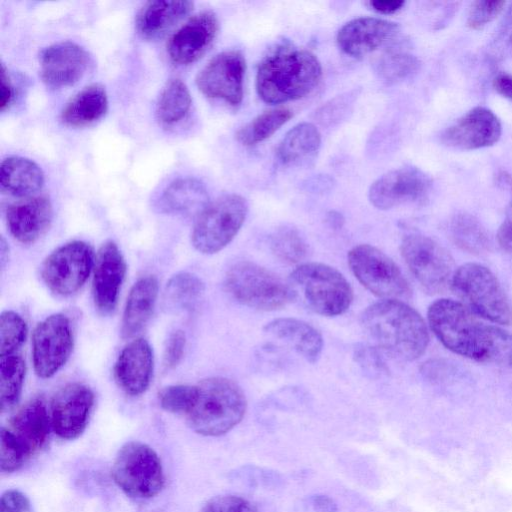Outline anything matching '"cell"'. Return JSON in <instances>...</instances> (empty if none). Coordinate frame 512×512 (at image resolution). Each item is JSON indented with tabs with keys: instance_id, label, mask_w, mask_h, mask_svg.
Listing matches in <instances>:
<instances>
[{
	"instance_id": "cell-1",
	"label": "cell",
	"mask_w": 512,
	"mask_h": 512,
	"mask_svg": "<svg viewBox=\"0 0 512 512\" xmlns=\"http://www.w3.org/2000/svg\"><path fill=\"white\" fill-rule=\"evenodd\" d=\"M427 318L435 336L450 351L512 369V334L481 321L462 303L439 299L428 308Z\"/></svg>"
},
{
	"instance_id": "cell-2",
	"label": "cell",
	"mask_w": 512,
	"mask_h": 512,
	"mask_svg": "<svg viewBox=\"0 0 512 512\" xmlns=\"http://www.w3.org/2000/svg\"><path fill=\"white\" fill-rule=\"evenodd\" d=\"M360 324L373 343L386 354L403 361L419 358L429 343L421 315L401 300H382L368 306Z\"/></svg>"
},
{
	"instance_id": "cell-3",
	"label": "cell",
	"mask_w": 512,
	"mask_h": 512,
	"mask_svg": "<svg viewBox=\"0 0 512 512\" xmlns=\"http://www.w3.org/2000/svg\"><path fill=\"white\" fill-rule=\"evenodd\" d=\"M322 76L317 57L304 49L280 47L263 59L256 74V89L269 104H280L308 95Z\"/></svg>"
},
{
	"instance_id": "cell-4",
	"label": "cell",
	"mask_w": 512,
	"mask_h": 512,
	"mask_svg": "<svg viewBox=\"0 0 512 512\" xmlns=\"http://www.w3.org/2000/svg\"><path fill=\"white\" fill-rule=\"evenodd\" d=\"M194 405L186 416L188 425L203 436H221L243 419L247 401L241 387L225 377H209L196 384Z\"/></svg>"
},
{
	"instance_id": "cell-5",
	"label": "cell",
	"mask_w": 512,
	"mask_h": 512,
	"mask_svg": "<svg viewBox=\"0 0 512 512\" xmlns=\"http://www.w3.org/2000/svg\"><path fill=\"white\" fill-rule=\"evenodd\" d=\"M293 300H300L309 310L334 317L345 313L353 300L346 278L335 268L316 262L300 264L289 277Z\"/></svg>"
},
{
	"instance_id": "cell-6",
	"label": "cell",
	"mask_w": 512,
	"mask_h": 512,
	"mask_svg": "<svg viewBox=\"0 0 512 512\" xmlns=\"http://www.w3.org/2000/svg\"><path fill=\"white\" fill-rule=\"evenodd\" d=\"M450 288L476 316L493 323H512V309L496 276L486 266L466 263L458 267Z\"/></svg>"
},
{
	"instance_id": "cell-7",
	"label": "cell",
	"mask_w": 512,
	"mask_h": 512,
	"mask_svg": "<svg viewBox=\"0 0 512 512\" xmlns=\"http://www.w3.org/2000/svg\"><path fill=\"white\" fill-rule=\"evenodd\" d=\"M224 287L238 303L261 311L280 309L293 300L288 283L250 261L233 264L225 275Z\"/></svg>"
},
{
	"instance_id": "cell-8",
	"label": "cell",
	"mask_w": 512,
	"mask_h": 512,
	"mask_svg": "<svg viewBox=\"0 0 512 512\" xmlns=\"http://www.w3.org/2000/svg\"><path fill=\"white\" fill-rule=\"evenodd\" d=\"M112 477L127 496L137 500L155 497L165 482L158 454L140 441L127 442L120 448L113 463Z\"/></svg>"
},
{
	"instance_id": "cell-9",
	"label": "cell",
	"mask_w": 512,
	"mask_h": 512,
	"mask_svg": "<svg viewBox=\"0 0 512 512\" xmlns=\"http://www.w3.org/2000/svg\"><path fill=\"white\" fill-rule=\"evenodd\" d=\"M248 213L245 198L225 194L207 206L197 216L191 242L202 254H215L224 249L241 229Z\"/></svg>"
},
{
	"instance_id": "cell-10",
	"label": "cell",
	"mask_w": 512,
	"mask_h": 512,
	"mask_svg": "<svg viewBox=\"0 0 512 512\" xmlns=\"http://www.w3.org/2000/svg\"><path fill=\"white\" fill-rule=\"evenodd\" d=\"M348 264L356 279L384 300L408 298L411 289L397 264L378 248L360 244L348 252Z\"/></svg>"
},
{
	"instance_id": "cell-11",
	"label": "cell",
	"mask_w": 512,
	"mask_h": 512,
	"mask_svg": "<svg viewBox=\"0 0 512 512\" xmlns=\"http://www.w3.org/2000/svg\"><path fill=\"white\" fill-rule=\"evenodd\" d=\"M401 255L423 289L431 294L446 291L455 272L450 253L435 240L422 234H409L401 242Z\"/></svg>"
},
{
	"instance_id": "cell-12",
	"label": "cell",
	"mask_w": 512,
	"mask_h": 512,
	"mask_svg": "<svg viewBox=\"0 0 512 512\" xmlns=\"http://www.w3.org/2000/svg\"><path fill=\"white\" fill-rule=\"evenodd\" d=\"M93 248L84 241L68 242L51 252L41 265V278L55 294L77 292L94 268Z\"/></svg>"
},
{
	"instance_id": "cell-13",
	"label": "cell",
	"mask_w": 512,
	"mask_h": 512,
	"mask_svg": "<svg viewBox=\"0 0 512 512\" xmlns=\"http://www.w3.org/2000/svg\"><path fill=\"white\" fill-rule=\"evenodd\" d=\"M69 318L55 313L37 324L32 335V360L38 377L54 376L68 361L73 350Z\"/></svg>"
},
{
	"instance_id": "cell-14",
	"label": "cell",
	"mask_w": 512,
	"mask_h": 512,
	"mask_svg": "<svg viewBox=\"0 0 512 512\" xmlns=\"http://www.w3.org/2000/svg\"><path fill=\"white\" fill-rule=\"evenodd\" d=\"M246 61L237 50L215 55L197 74L198 89L209 98L222 99L238 106L243 99Z\"/></svg>"
},
{
	"instance_id": "cell-15",
	"label": "cell",
	"mask_w": 512,
	"mask_h": 512,
	"mask_svg": "<svg viewBox=\"0 0 512 512\" xmlns=\"http://www.w3.org/2000/svg\"><path fill=\"white\" fill-rule=\"evenodd\" d=\"M432 186L431 178L416 167H402L387 172L370 187L368 197L381 210L418 202L426 198Z\"/></svg>"
},
{
	"instance_id": "cell-16",
	"label": "cell",
	"mask_w": 512,
	"mask_h": 512,
	"mask_svg": "<svg viewBox=\"0 0 512 512\" xmlns=\"http://www.w3.org/2000/svg\"><path fill=\"white\" fill-rule=\"evenodd\" d=\"M95 402L93 391L81 383L62 387L51 404L52 430L61 439L78 438L86 429Z\"/></svg>"
},
{
	"instance_id": "cell-17",
	"label": "cell",
	"mask_w": 512,
	"mask_h": 512,
	"mask_svg": "<svg viewBox=\"0 0 512 512\" xmlns=\"http://www.w3.org/2000/svg\"><path fill=\"white\" fill-rule=\"evenodd\" d=\"M126 270L124 256L116 243L105 242L95 257L92 280L93 301L101 314L114 311Z\"/></svg>"
},
{
	"instance_id": "cell-18",
	"label": "cell",
	"mask_w": 512,
	"mask_h": 512,
	"mask_svg": "<svg viewBox=\"0 0 512 512\" xmlns=\"http://www.w3.org/2000/svg\"><path fill=\"white\" fill-rule=\"evenodd\" d=\"M90 63L88 52L77 43L64 41L45 48L40 55V75L51 88L74 85L86 73Z\"/></svg>"
},
{
	"instance_id": "cell-19",
	"label": "cell",
	"mask_w": 512,
	"mask_h": 512,
	"mask_svg": "<svg viewBox=\"0 0 512 512\" xmlns=\"http://www.w3.org/2000/svg\"><path fill=\"white\" fill-rule=\"evenodd\" d=\"M219 23L211 11H202L188 19L169 39L167 52L178 65L200 59L216 38Z\"/></svg>"
},
{
	"instance_id": "cell-20",
	"label": "cell",
	"mask_w": 512,
	"mask_h": 512,
	"mask_svg": "<svg viewBox=\"0 0 512 512\" xmlns=\"http://www.w3.org/2000/svg\"><path fill=\"white\" fill-rule=\"evenodd\" d=\"M501 133L498 117L488 108L475 107L443 132L442 141L457 149H479L495 144Z\"/></svg>"
},
{
	"instance_id": "cell-21",
	"label": "cell",
	"mask_w": 512,
	"mask_h": 512,
	"mask_svg": "<svg viewBox=\"0 0 512 512\" xmlns=\"http://www.w3.org/2000/svg\"><path fill=\"white\" fill-rule=\"evenodd\" d=\"M153 368L154 357L149 342L136 338L120 352L114 366V376L127 395L139 396L148 389Z\"/></svg>"
},
{
	"instance_id": "cell-22",
	"label": "cell",
	"mask_w": 512,
	"mask_h": 512,
	"mask_svg": "<svg viewBox=\"0 0 512 512\" xmlns=\"http://www.w3.org/2000/svg\"><path fill=\"white\" fill-rule=\"evenodd\" d=\"M398 30L399 27L394 22L376 17H359L340 28L337 44L345 54L360 57L392 39Z\"/></svg>"
},
{
	"instance_id": "cell-23",
	"label": "cell",
	"mask_w": 512,
	"mask_h": 512,
	"mask_svg": "<svg viewBox=\"0 0 512 512\" xmlns=\"http://www.w3.org/2000/svg\"><path fill=\"white\" fill-rule=\"evenodd\" d=\"M52 216L51 201L44 195L17 201L6 210L9 232L22 244L36 242L48 230Z\"/></svg>"
},
{
	"instance_id": "cell-24",
	"label": "cell",
	"mask_w": 512,
	"mask_h": 512,
	"mask_svg": "<svg viewBox=\"0 0 512 512\" xmlns=\"http://www.w3.org/2000/svg\"><path fill=\"white\" fill-rule=\"evenodd\" d=\"M264 333L293 349L310 363L319 359L323 349V338L319 331L296 318L274 319L265 325Z\"/></svg>"
},
{
	"instance_id": "cell-25",
	"label": "cell",
	"mask_w": 512,
	"mask_h": 512,
	"mask_svg": "<svg viewBox=\"0 0 512 512\" xmlns=\"http://www.w3.org/2000/svg\"><path fill=\"white\" fill-rule=\"evenodd\" d=\"M27 450L29 456L46 447L51 416L44 401L35 398L24 404L10 419V428Z\"/></svg>"
},
{
	"instance_id": "cell-26",
	"label": "cell",
	"mask_w": 512,
	"mask_h": 512,
	"mask_svg": "<svg viewBox=\"0 0 512 512\" xmlns=\"http://www.w3.org/2000/svg\"><path fill=\"white\" fill-rule=\"evenodd\" d=\"M192 9L193 2L188 0L146 2L136 16L137 32L144 39H158L188 15Z\"/></svg>"
},
{
	"instance_id": "cell-27",
	"label": "cell",
	"mask_w": 512,
	"mask_h": 512,
	"mask_svg": "<svg viewBox=\"0 0 512 512\" xmlns=\"http://www.w3.org/2000/svg\"><path fill=\"white\" fill-rule=\"evenodd\" d=\"M157 296L158 281L155 276H143L134 283L122 318L121 333L124 338H132L143 330L153 314Z\"/></svg>"
},
{
	"instance_id": "cell-28",
	"label": "cell",
	"mask_w": 512,
	"mask_h": 512,
	"mask_svg": "<svg viewBox=\"0 0 512 512\" xmlns=\"http://www.w3.org/2000/svg\"><path fill=\"white\" fill-rule=\"evenodd\" d=\"M207 200L206 189L199 180L179 178L163 190L155 205L161 213L198 216L207 206Z\"/></svg>"
},
{
	"instance_id": "cell-29",
	"label": "cell",
	"mask_w": 512,
	"mask_h": 512,
	"mask_svg": "<svg viewBox=\"0 0 512 512\" xmlns=\"http://www.w3.org/2000/svg\"><path fill=\"white\" fill-rule=\"evenodd\" d=\"M44 184L42 169L32 160L20 156L4 159L0 169L1 191L11 196L28 197Z\"/></svg>"
},
{
	"instance_id": "cell-30",
	"label": "cell",
	"mask_w": 512,
	"mask_h": 512,
	"mask_svg": "<svg viewBox=\"0 0 512 512\" xmlns=\"http://www.w3.org/2000/svg\"><path fill=\"white\" fill-rule=\"evenodd\" d=\"M108 110V97L100 84H91L79 91L63 108L62 122L71 127L90 125L102 118Z\"/></svg>"
},
{
	"instance_id": "cell-31",
	"label": "cell",
	"mask_w": 512,
	"mask_h": 512,
	"mask_svg": "<svg viewBox=\"0 0 512 512\" xmlns=\"http://www.w3.org/2000/svg\"><path fill=\"white\" fill-rule=\"evenodd\" d=\"M321 144L316 126L302 122L290 129L277 148V156L285 165L299 164L315 156Z\"/></svg>"
},
{
	"instance_id": "cell-32",
	"label": "cell",
	"mask_w": 512,
	"mask_h": 512,
	"mask_svg": "<svg viewBox=\"0 0 512 512\" xmlns=\"http://www.w3.org/2000/svg\"><path fill=\"white\" fill-rule=\"evenodd\" d=\"M205 290L195 274L182 271L173 275L164 290V305L171 312H189L195 308Z\"/></svg>"
},
{
	"instance_id": "cell-33",
	"label": "cell",
	"mask_w": 512,
	"mask_h": 512,
	"mask_svg": "<svg viewBox=\"0 0 512 512\" xmlns=\"http://www.w3.org/2000/svg\"><path fill=\"white\" fill-rule=\"evenodd\" d=\"M191 103V94L186 84L178 78L170 79L160 93L157 117L163 124H175L186 116Z\"/></svg>"
},
{
	"instance_id": "cell-34",
	"label": "cell",
	"mask_w": 512,
	"mask_h": 512,
	"mask_svg": "<svg viewBox=\"0 0 512 512\" xmlns=\"http://www.w3.org/2000/svg\"><path fill=\"white\" fill-rule=\"evenodd\" d=\"M25 375L26 364L20 355L13 354L0 357V404L2 413L10 411L18 403Z\"/></svg>"
},
{
	"instance_id": "cell-35",
	"label": "cell",
	"mask_w": 512,
	"mask_h": 512,
	"mask_svg": "<svg viewBox=\"0 0 512 512\" xmlns=\"http://www.w3.org/2000/svg\"><path fill=\"white\" fill-rule=\"evenodd\" d=\"M292 116V111L284 107L265 111L240 128L236 139L244 146L256 145L272 136Z\"/></svg>"
},
{
	"instance_id": "cell-36",
	"label": "cell",
	"mask_w": 512,
	"mask_h": 512,
	"mask_svg": "<svg viewBox=\"0 0 512 512\" xmlns=\"http://www.w3.org/2000/svg\"><path fill=\"white\" fill-rule=\"evenodd\" d=\"M449 230L454 243L467 252L480 254L489 247V238L484 227L469 214L454 216Z\"/></svg>"
},
{
	"instance_id": "cell-37",
	"label": "cell",
	"mask_w": 512,
	"mask_h": 512,
	"mask_svg": "<svg viewBox=\"0 0 512 512\" xmlns=\"http://www.w3.org/2000/svg\"><path fill=\"white\" fill-rule=\"evenodd\" d=\"M420 62L409 51L397 48L385 52L376 63V72L387 82L403 80L417 71Z\"/></svg>"
},
{
	"instance_id": "cell-38",
	"label": "cell",
	"mask_w": 512,
	"mask_h": 512,
	"mask_svg": "<svg viewBox=\"0 0 512 512\" xmlns=\"http://www.w3.org/2000/svg\"><path fill=\"white\" fill-rule=\"evenodd\" d=\"M270 249L279 260L298 264L308 255V245L300 233L292 227H283L270 237Z\"/></svg>"
},
{
	"instance_id": "cell-39",
	"label": "cell",
	"mask_w": 512,
	"mask_h": 512,
	"mask_svg": "<svg viewBox=\"0 0 512 512\" xmlns=\"http://www.w3.org/2000/svg\"><path fill=\"white\" fill-rule=\"evenodd\" d=\"M28 333L24 319L14 311H4L0 317V357L16 354Z\"/></svg>"
},
{
	"instance_id": "cell-40",
	"label": "cell",
	"mask_w": 512,
	"mask_h": 512,
	"mask_svg": "<svg viewBox=\"0 0 512 512\" xmlns=\"http://www.w3.org/2000/svg\"><path fill=\"white\" fill-rule=\"evenodd\" d=\"M196 394V385L177 384L163 388L158 398L163 410L187 416L194 405Z\"/></svg>"
},
{
	"instance_id": "cell-41",
	"label": "cell",
	"mask_w": 512,
	"mask_h": 512,
	"mask_svg": "<svg viewBox=\"0 0 512 512\" xmlns=\"http://www.w3.org/2000/svg\"><path fill=\"white\" fill-rule=\"evenodd\" d=\"M0 438L1 470L6 473L17 471L29 457L27 450L9 428H1Z\"/></svg>"
},
{
	"instance_id": "cell-42",
	"label": "cell",
	"mask_w": 512,
	"mask_h": 512,
	"mask_svg": "<svg viewBox=\"0 0 512 512\" xmlns=\"http://www.w3.org/2000/svg\"><path fill=\"white\" fill-rule=\"evenodd\" d=\"M505 4V1L479 0L473 2L467 16V25L472 29L483 28L502 12Z\"/></svg>"
},
{
	"instance_id": "cell-43",
	"label": "cell",
	"mask_w": 512,
	"mask_h": 512,
	"mask_svg": "<svg viewBox=\"0 0 512 512\" xmlns=\"http://www.w3.org/2000/svg\"><path fill=\"white\" fill-rule=\"evenodd\" d=\"M354 358L361 369L371 377H381L388 372L384 359L376 348L359 345L354 350Z\"/></svg>"
},
{
	"instance_id": "cell-44",
	"label": "cell",
	"mask_w": 512,
	"mask_h": 512,
	"mask_svg": "<svg viewBox=\"0 0 512 512\" xmlns=\"http://www.w3.org/2000/svg\"><path fill=\"white\" fill-rule=\"evenodd\" d=\"M201 512H259L248 500L235 495H221L208 500Z\"/></svg>"
},
{
	"instance_id": "cell-45",
	"label": "cell",
	"mask_w": 512,
	"mask_h": 512,
	"mask_svg": "<svg viewBox=\"0 0 512 512\" xmlns=\"http://www.w3.org/2000/svg\"><path fill=\"white\" fill-rule=\"evenodd\" d=\"M185 346L186 336L182 330H175L170 333L163 354V365L166 370H172L180 363Z\"/></svg>"
},
{
	"instance_id": "cell-46",
	"label": "cell",
	"mask_w": 512,
	"mask_h": 512,
	"mask_svg": "<svg viewBox=\"0 0 512 512\" xmlns=\"http://www.w3.org/2000/svg\"><path fill=\"white\" fill-rule=\"evenodd\" d=\"M28 497L17 489L6 490L0 499V512H29Z\"/></svg>"
},
{
	"instance_id": "cell-47",
	"label": "cell",
	"mask_w": 512,
	"mask_h": 512,
	"mask_svg": "<svg viewBox=\"0 0 512 512\" xmlns=\"http://www.w3.org/2000/svg\"><path fill=\"white\" fill-rule=\"evenodd\" d=\"M497 239L499 245L512 254V201L508 205L504 220L499 227Z\"/></svg>"
},
{
	"instance_id": "cell-48",
	"label": "cell",
	"mask_w": 512,
	"mask_h": 512,
	"mask_svg": "<svg viewBox=\"0 0 512 512\" xmlns=\"http://www.w3.org/2000/svg\"><path fill=\"white\" fill-rule=\"evenodd\" d=\"M14 99V86L4 64L1 65L0 109L6 110Z\"/></svg>"
},
{
	"instance_id": "cell-49",
	"label": "cell",
	"mask_w": 512,
	"mask_h": 512,
	"mask_svg": "<svg viewBox=\"0 0 512 512\" xmlns=\"http://www.w3.org/2000/svg\"><path fill=\"white\" fill-rule=\"evenodd\" d=\"M494 89L503 97L512 101V76L508 73H499L493 80Z\"/></svg>"
},
{
	"instance_id": "cell-50",
	"label": "cell",
	"mask_w": 512,
	"mask_h": 512,
	"mask_svg": "<svg viewBox=\"0 0 512 512\" xmlns=\"http://www.w3.org/2000/svg\"><path fill=\"white\" fill-rule=\"evenodd\" d=\"M405 4L402 0H375L371 1V7L382 14H392L400 10Z\"/></svg>"
},
{
	"instance_id": "cell-51",
	"label": "cell",
	"mask_w": 512,
	"mask_h": 512,
	"mask_svg": "<svg viewBox=\"0 0 512 512\" xmlns=\"http://www.w3.org/2000/svg\"><path fill=\"white\" fill-rule=\"evenodd\" d=\"M313 508L318 512H337V504L327 495L317 494L310 499Z\"/></svg>"
},
{
	"instance_id": "cell-52",
	"label": "cell",
	"mask_w": 512,
	"mask_h": 512,
	"mask_svg": "<svg viewBox=\"0 0 512 512\" xmlns=\"http://www.w3.org/2000/svg\"><path fill=\"white\" fill-rule=\"evenodd\" d=\"M500 38L512 55V6L507 12L502 30L500 32Z\"/></svg>"
},
{
	"instance_id": "cell-53",
	"label": "cell",
	"mask_w": 512,
	"mask_h": 512,
	"mask_svg": "<svg viewBox=\"0 0 512 512\" xmlns=\"http://www.w3.org/2000/svg\"><path fill=\"white\" fill-rule=\"evenodd\" d=\"M327 220L328 223L334 228L341 227L344 222L343 217L335 211H332L328 214Z\"/></svg>"
},
{
	"instance_id": "cell-54",
	"label": "cell",
	"mask_w": 512,
	"mask_h": 512,
	"mask_svg": "<svg viewBox=\"0 0 512 512\" xmlns=\"http://www.w3.org/2000/svg\"><path fill=\"white\" fill-rule=\"evenodd\" d=\"M0 258H1V267H4L6 263L5 254H8V246L6 245V242L4 238H1V248H0Z\"/></svg>"
}]
</instances>
